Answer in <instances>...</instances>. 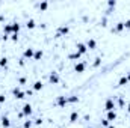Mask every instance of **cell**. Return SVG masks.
<instances>
[{
    "label": "cell",
    "instance_id": "cell-2",
    "mask_svg": "<svg viewBox=\"0 0 130 128\" xmlns=\"http://www.w3.org/2000/svg\"><path fill=\"white\" fill-rule=\"evenodd\" d=\"M85 69H86V62L85 60H79V62L74 63V72L82 74V72H85Z\"/></svg>",
    "mask_w": 130,
    "mask_h": 128
},
{
    "label": "cell",
    "instance_id": "cell-22",
    "mask_svg": "<svg viewBox=\"0 0 130 128\" xmlns=\"http://www.w3.org/2000/svg\"><path fill=\"white\" fill-rule=\"evenodd\" d=\"M21 30V24L18 21H12V33H20Z\"/></svg>",
    "mask_w": 130,
    "mask_h": 128
},
{
    "label": "cell",
    "instance_id": "cell-19",
    "mask_svg": "<svg viewBox=\"0 0 130 128\" xmlns=\"http://www.w3.org/2000/svg\"><path fill=\"white\" fill-rule=\"evenodd\" d=\"M3 33H5V35H8V36H11V35H12V23H8V24H5V26H3Z\"/></svg>",
    "mask_w": 130,
    "mask_h": 128
},
{
    "label": "cell",
    "instance_id": "cell-40",
    "mask_svg": "<svg viewBox=\"0 0 130 128\" xmlns=\"http://www.w3.org/2000/svg\"><path fill=\"white\" fill-rule=\"evenodd\" d=\"M3 20H5V15H3V14H0V21H3Z\"/></svg>",
    "mask_w": 130,
    "mask_h": 128
},
{
    "label": "cell",
    "instance_id": "cell-3",
    "mask_svg": "<svg viewBox=\"0 0 130 128\" xmlns=\"http://www.w3.org/2000/svg\"><path fill=\"white\" fill-rule=\"evenodd\" d=\"M33 54H35V48L33 47H27L23 50V59H33Z\"/></svg>",
    "mask_w": 130,
    "mask_h": 128
},
{
    "label": "cell",
    "instance_id": "cell-13",
    "mask_svg": "<svg viewBox=\"0 0 130 128\" xmlns=\"http://www.w3.org/2000/svg\"><path fill=\"white\" fill-rule=\"evenodd\" d=\"M117 118H118V115H117V112L115 110H112V112H106V119L112 124L113 121H117Z\"/></svg>",
    "mask_w": 130,
    "mask_h": 128
},
{
    "label": "cell",
    "instance_id": "cell-6",
    "mask_svg": "<svg viewBox=\"0 0 130 128\" xmlns=\"http://www.w3.org/2000/svg\"><path fill=\"white\" fill-rule=\"evenodd\" d=\"M76 51L80 53L82 56L86 54V53H88V47H86V44H85V42H77V44H76Z\"/></svg>",
    "mask_w": 130,
    "mask_h": 128
},
{
    "label": "cell",
    "instance_id": "cell-41",
    "mask_svg": "<svg viewBox=\"0 0 130 128\" xmlns=\"http://www.w3.org/2000/svg\"><path fill=\"white\" fill-rule=\"evenodd\" d=\"M126 77H127V80H129V81H130V71H129V72H127V74H126Z\"/></svg>",
    "mask_w": 130,
    "mask_h": 128
},
{
    "label": "cell",
    "instance_id": "cell-29",
    "mask_svg": "<svg viewBox=\"0 0 130 128\" xmlns=\"http://www.w3.org/2000/svg\"><path fill=\"white\" fill-rule=\"evenodd\" d=\"M100 125H101V127H104V128H107L109 125H110V122H109V121H107L106 118H103V119L100 121Z\"/></svg>",
    "mask_w": 130,
    "mask_h": 128
},
{
    "label": "cell",
    "instance_id": "cell-24",
    "mask_svg": "<svg viewBox=\"0 0 130 128\" xmlns=\"http://www.w3.org/2000/svg\"><path fill=\"white\" fill-rule=\"evenodd\" d=\"M107 24H109L107 17H106V15H103V17L100 18V26H101V27H107Z\"/></svg>",
    "mask_w": 130,
    "mask_h": 128
},
{
    "label": "cell",
    "instance_id": "cell-35",
    "mask_svg": "<svg viewBox=\"0 0 130 128\" xmlns=\"http://www.w3.org/2000/svg\"><path fill=\"white\" fill-rule=\"evenodd\" d=\"M18 65H20V66H24V65H26V59L20 57V59H18Z\"/></svg>",
    "mask_w": 130,
    "mask_h": 128
},
{
    "label": "cell",
    "instance_id": "cell-1",
    "mask_svg": "<svg viewBox=\"0 0 130 128\" xmlns=\"http://www.w3.org/2000/svg\"><path fill=\"white\" fill-rule=\"evenodd\" d=\"M59 81H61L59 74H58L56 71H52V72L48 74V83H50V84H59Z\"/></svg>",
    "mask_w": 130,
    "mask_h": 128
},
{
    "label": "cell",
    "instance_id": "cell-23",
    "mask_svg": "<svg viewBox=\"0 0 130 128\" xmlns=\"http://www.w3.org/2000/svg\"><path fill=\"white\" fill-rule=\"evenodd\" d=\"M80 101V98L77 95H70L68 96V104H76V102H79Z\"/></svg>",
    "mask_w": 130,
    "mask_h": 128
},
{
    "label": "cell",
    "instance_id": "cell-31",
    "mask_svg": "<svg viewBox=\"0 0 130 128\" xmlns=\"http://www.w3.org/2000/svg\"><path fill=\"white\" fill-rule=\"evenodd\" d=\"M18 36H20L18 33H12V35L9 36V39H11L12 42H17V41H18Z\"/></svg>",
    "mask_w": 130,
    "mask_h": 128
},
{
    "label": "cell",
    "instance_id": "cell-37",
    "mask_svg": "<svg viewBox=\"0 0 130 128\" xmlns=\"http://www.w3.org/2000/svg\"><path fill=\"white\" fill-rule=\"evenodd\" d=\"M33 95V91L32 89H27V91H26V96H32Z\"/></svg>",
    "mask_w": 130,
    "mask_h": 128
},
{
    "label": "cell",
    "instance_id": "cell-38",
    "mask_svg": "<svg viewBox=\"0 0 130 128\" xmlns=\"http://www.w3.org/2000/svg\"><path fill=\"white\" fill-rule=\"evenodd\" d=\"M2 39H3V41H8V39H9V36H8V35H5V33H3V35H2Z\"/></svg>",
    "mask_w": 130,
    "mask_h": 128
},
{
    "label": "cell",
    "instance_id": "cell-10",
    "mask_svg": "<svg viewBox=\"0 0 130 128\" xmlns=\"http://www.w3.org/2000/svg\"><path fill=\"white\" fill-rule=\"evenodd\" d=\"M123 30H124V21H118V23H115L113 27H110L112 33H121Z\"/></svg>",
    "mask_w": 130,
    "mask_h": 128
},
{
    "label": "cell",
    "instance_id": "cell-32",
    "mask_svg": "<svg viewBox=\"0 0 130 128\" xmlns=\"http://www.w3.org/2000/svg\"><path fill=\"white\" fill-rule=\"evenodd\" d=\"M118 104H120V107H121V109H124L126 101H124V98H123V96H120V98H118Z\"/></svg>",
    "mask_w": 130,
    "mask_h": 128
},
{
    "label": "cell",
    "instance_id": "cell-9",
    "mask_svg": "<svg viewBox=\"0 0 130 128\" xmlns=\"http://www.w3.org/2000/svg\"><path fill=\"white\" fill-rule=\"evenodd\" d=\"M12 95L15 96V99H23V98H26V92L21 91L20 88H14L12 89Z\"/></svg>",
    "mask_w": 130,
    "mask_h": 128
},
{
    "label": "cell",
    "instance_id": "cell-30",
    "mask_svg": "<svg viewBox=\"0 0 130 128\" xmlns=\"http://www.w3.org/2000/svg\"><path fill=\"white\" fill-rule=\"evenodd\" d=\"M26 83H27V78H26L24 75H23V77H18V84H20V86H24Z\"/></svg>",
    "mask_w": 130,
    "mask_h": 128
},
{
    "label": "cell",
    "instance_id": "cell-15",
    "mask_svg": "<svg viewBox=\"0 0 130 128\" xmlns=\"http://www.w3.org/2000/svg\"><path fill=\"white\" fill-rule=\"evenodd\" d=\"M24 26H26V29H27V30H33V29L36 27V21H35L33 18H29V20L24 23Z\"/></svg>",
    "mask_w": 130,
    "mask_h": 128
},
{
    "label": "cell",
    "instance_id": "cell-34",
    "mask_svg": "<svg viewBox=\"0 0 130 128\" xmlns=\"http://www.w3.org/2000/svg\"><path fill=\"white\" fill-rule=\"evenodd\" d=\"M124 29H127V30H130V18H129V20H126V21H124Z\"/></svg>",
    "mask_w": 130,
    "mask_h": 128
},
{
    "label": "cell",
    "instance_id": "cell-18",
    "mask_svg": "<svg viewBox=\"0 0 130 128\" xmlns=\"http://www.w3.org/2000/svg\"><path fill=\"white\" fill-rule=\"evenodd\" d=\"M42 56H44V51L41 50V48H38V50H35V54H33V60H41L42 59Z\"/></svg>",
    "mask_w": 130,
    "mask_h": 128
},
{
    "label": "cell",
    "instance_id": "cell-25",
    "mask_svg": "<svg viewBox=\"0 0 130 128\" xmlns=\"http://www.w3.org/2000/svg\"><path fill=\"white\" fill-rule=\"evenodd\" d=\"M106 5H107V8H109V9H113V8L118 5V2H117V0H107V2H106Z\"/></svg>",
    "mask_w": 130,
    "mask_h": 128
},
{
    "label": "cell",
    "instance_id": "cell-21",
    "mask_svg": "<svg viewBox=\"0 0 130 128\" xmlns=\"http://www.w3.org/2000/svg\"><path fill=\"white\" fill-rule=\"evenodd\" d=\"M77 121H79V113L74 110V112L70 113V122H71V124H76Z\"/></svg>",
    "mask_w": 130,
    "mask_h": 128
},
{
    "label": "cell",
    "instance_id": "cell-11",
    "mask_svg": "<svg viewBox=\"0 0 130 128\" xmlns=\"http://www.w3.org/2000/svg\"><path fill=\"white\" fill-rule=\"evenodd\" d=\"M36 6H38L39 12H45V11L48 9V6H50V2H47V0H42V2L36 3Z\"/></svg>",
    "mask_w": 130,
    "mask_h": 128
},
{
    "label": "cell",
    "instance_id": "cell-36",
    "mask_svg": "<svg viewBox=\"0 0 130 128\" xmlns=\"http://www.w3.org/2000/svg\"><path fill=\"white\" fill-rule=\"evenodd\" d=\"M5 101H6V96H5V94H2L0 95V104H3Z\"/></svg>",
    "mask_w": 130,
    "mask_h": 128
},
{
    "label": "cell",
    "instance_id": "cell-43",
    "mask_svg": "<svg viewBox=\"0 0 130 128\" xmlns=\"http://www.w3.org/2000/svg\"><path fill=\"white\" fill-rule=\"evenodd\" d=\"M55 128H61V127H55Z\"/></svg>",
    "mask_w": 130,
    "mask_h": 128
},
{
    "label": "cell",
    "instance_id": "cell-12",
    "mask_svg": "<svg viewBox=\"0 0 130 128\" xmlns=\"http://www.w3.org/2000/svg\"><path fill=\"white\" fill-rule=\"evenodd\" d=\"M85 44H86L88 50H95V48H97V41H95L94 38H88Z\"/></svg>",
    "mask_w": 130,
    "mask_h": 128
},
{
    "label": "cell",
    "instance_id": "cell-5",
    "mask_svg": "<svg viewBox=\"0 0 130 128\" xmlns=\"http://www.w3.org/2000/svg\"><path fill=\"white\" fill-rule=\"evenodd\" d=\"M67 104H68V96H65V95H59L58 98H56V105H58V107L64 109Z\"/></svg>",
    "mask_w": 130,
    "mask_h": 128
},
{
    "label": "cell",
    "instance_id": "cell-8",
    "mask_svg": "<svg viewBox=\"0 0 130 128\" xmlns=\"http://www.w3.org/2000/svg\"><path fill=\"white\" fill-rule=\"evenodd\" d=\"M32 112H33V109H32V104H29V102H26V104H23V107H21V113L24 115V116H30L32 115Z\"/></svg>",
    "mask_w": 130,
    "mask_h": 128
},
{
    "label": "cell",
    "instance_id": "cell-16",
    "mask_svg": "<svg viewBox=\"0 0 130 128\" xmlns=\"http://www.w3.org/2000/svg\"><path fill=\"white\" fill-rule=\"evenodd\" d=\"M42 88H44V84H42V81H41V80H36V81L32 84V91H35V92L42 91Z\"/></svg>",
    "mask_w": 130,
    "mask_h": 128
},
{
    "label": "cell",
    "instance_id": "cell-14",
    "mask_svg": "<svg viewBox=\"0 0 130 128\" xmlns=\"http://www.w3.org/2000/svg\"><path fill=\"white\" fill-rule=\"evenodd\" d=\"M82 57V54L80 53H77V51H74V53H70L68 56H67V59L68 60H73V62H79V59Z\"/></svg>",
    "mask_w": 130,
    "mask_h": 128
},
{
    "label": "cell",
    "instance_id": "cell-17",
    "mask_svg": "<svg viewBox=\"0 0 130 128\" xmlns=\"http://www.w3.org/2000/svg\"><path fill=\"white\" fill-rule=\"evenodd\" d=\"M129 83L130 81L127 80V77H126V75H121L120 80H118V83H117V86H118V88H123V86H126V84H129Z\"/></svg>",
    "mask_w": 130,
    "mask_h": 128
},
{
    "label": "cell",
    "instance_id": "cell-28",
    "mask_svg": "<svg viewBox=\"0 0 130 128\" xmlns=\"http://www.w3.org/2000/svg\"><path fill=\"white\" fill-rule=\"evenodd\" d=\"M32 125H33V121H30V119H26L23 122V128H32Z\"/></svg>",
    "mask_w": 130,
    "mask_h": 128
},
{
    "label": "cell",
    "instance_id": "cell-39",
    "mask_svg": "<svg viewBox=\"0 0 130 128\" xmlns=\"http://www.w3.org/2000/svg\"><path fill=\"white\" fill-rule=\"evenodd\" d=\"M126 110H127V113H130V102L127 104V107H126Z\"/></svg>",
    "mask_w": 130,
    "mask_h": 128
},
{
    "label": "cell",
    "instance_id": "cell-26",
    "mask_svg": "<svg viewBox=\"0 0 130 128\" xmlns=\"http://www.w3.org/2000/svg\"><path fill=\"white\" fill-rule=\"evenodd\" d=\"M6 66H8V57L3 56V57H0V68H6Z\"/></svg>",
    "mask_w": 130,
    "mask_h": 128
},
{
    "label": "cell",
    "instance_id": "cell-20",
    "mask_svg": "<svg viewBox=\"0 0 130 128\" xmlns=\"http://www.w3.org/2000/svg\"><path fill=\"white\" fill-rule=\"evenodd\" d=\"M0 121H2V127L3 128H9L11 127V119H9L8 116H2Z\"/></svg>",
    "mask_w": 130,
    "mask_h": 128
},
{
    "label": "cell",
    "instance_id": "cell-27",
    "mask_svg": "<svg viewBox=\"0 0 130 128\" xmlns=\"http://www.w3.org/2000/svg\"><path fill=\"white\" fill-rule=\"evenodd\" d=\"M100 65H101V56H97V57L94 59V62H92V66H94V68H98Z\"/></svg>",
    "mask_w": 130,
    "mask_h": 128
},
{
    "label": "cell",
    "instance_id": "cell-33",
    "mask_svg": "<svg viewBox=\"0 0 130 128\" xmlns=\"http://www.w3.org/2000/svg\"><path fill=\"white\" fill-rule=\"evenodd\" d=\"M33 124H35V125H38V127H39V125H41V124H42V118H36V119H35V121H33Z\"/></svg>",
    "mask_w": 130,
    "mask_h": 128
},
{
    "label": "cell",
    "instance_id": "cell-42",
    "mask_svg": "<svg viewBox=\"0 0 130 128\" xmlns=\"http://www.w3.org/2000/svg\"><path fill=\"white\" fill-rule=\"evenodd\" d=\"M107 128H117V127H115V125H112V124H110V125H109V127H107Z\"/></svg>",
    "mask_w": 130,
    "mask_h": 128
},
{
    "label": "cell",
    "instance_id": "cell-7",
    "mask_svg": "<svg viewBox=\"0 0 130 128\" xmlns=\"http://www.w3.org/2000/svg\"><path fill=\"white\" fill-rule=\"evenodd\" d=\"M104 110H106V112L115 110V101H113V98H107V99L104 101Z\"/></svg>",
    "mask_w": 130,
    "mask_h": 128
},
{
    "label": "cell",
    "instance_id": "cell-4",
    "mask_svg": "<svg viewBox=\"0 0 130 128\" xmlns=\"http://www.w3.org/2000/svg\"><path fill=\"white\" fill-rule=\"evenodd\" d=\"M56 33L62 38V36H67L68 33H70V26L68 24H62V26H59L58 27V30H56Z\"/></svg>",
    "mask_w": 130,
    "mask_h": 128
}]
</instances>
